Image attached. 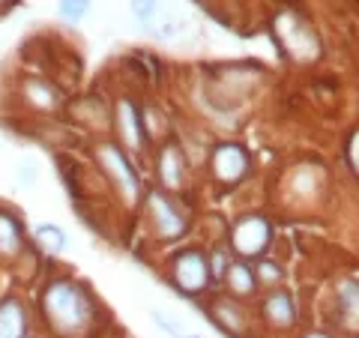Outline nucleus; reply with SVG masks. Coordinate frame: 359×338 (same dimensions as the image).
Instances as JSON below:
<instances>
[{
	"mask_svg": "<svg viewBox=\"0 0 359 338\" xmlns=\"http://www.w3.org/2000/svg\"><path fill=\"white\" fill-rule=\"evenodd\" d=\"M96 302L84 285L72 278H54L42 290V318L60 338H84L96 320Z\"/></svg>",
	"mask_w": 359,
	"mask_h": 338,
	"instance_id": "nucleus-1",
	"label": "nucleus"
},
{
	"mask_svg": "<svg viewBox=\"0 0 359 338\" xmlns=\"http://www.w3.org/2000/svg\"><path fill=\"white\" fill-rule=\"evenodd\" d=\"M93 153H96V162L102 168V174L111 180V186H114L123 204H129V207L138 204L141 201V177L132 168L123 147H117V144H111V141H99Z\"/></svg>",
	"mask_w": 359,
	"mask_h": 338,
	"instance_id": "nucleus-2",
	"label": "nucleus"
},
{
	"mask_svg": "<svg viewBox=\"0 0 359 338\" xmlns=\"http://www.w3.org/2000/svg\"><path fill=\"white\" fill-rule=\"evenodd\" d=\"M144 207H147V219H150V231L156 240L162 243H174L180 240L186 231H189V219L186 212L177 207V201L171 198V191L165 189H153L147 201H144Z\"/></svg>",
	"mask_w": 359,
	"mask_h": 338,
	"instance_id": "nucleus-3",
	"label": "nucleus"
},
{
	"mask_svg": "<svg viewBox=\"0 0 359 338\" xmlns=\"http://www.w3.org/2000/svg\"><path fill=\"white\" fill-rule=\"evenodd\" d=\"M168 273H171V285L180 290L183 297H201L207 294L210 288V264H207V255L201 249H183L171 257V266H168Z\"/></svg>",
	"mask_w": 359,
	"mask_h": 338,
	"instance_id": "nucleus-4",
	"label": "nucleus"
},
{
	"mask_svg": "<svg viewBox=\"0 0 359 338\" xmlns=\"http://www.w3.org/2000/svg\"><path fill=\"white\" fill-rule=\"evenodd\" d=\"M269 240H273V224L264 216H243L231 228V249L237 252L243 261L261 257L269 249Z\"/></svg>",
	"mask_w": 359,
	"mask_h": 338,
	"instance_id": "nucleus-5",
	"label": "nucleus"
},
{
	"mask_svg": "<svg viewBox=\"0 0 359 338\" xmlns=\"http://www.w3.org/2000/svg\"><path fill=\"white\" fill-rule=\"evenodd\" d=\"M210 171H212V177H216L222 186L240 183V180L249 174V153H245L243 144L224 141L210 156Z\"/></svg>",
	"mask_w": 359,
	"mask_h": 338,
	"instance_id": "nucleus-6",
	"label": "nucleus"
},
{
	"mask_svg": "<svg viewBox=\"0 0 359 338\" xmlns=\"http://www.w3.org/2000/svg\"><path fill=\"white\" fill-rule=\"evenodd\" d=\"M156 171H159V180L168 191H180L189 180V165L183 147H177L174 141H168L159 147V159H156Z\"/></svg>",
	"mask_w": 359,
	"mask_h": 338,
	"instance_id": "nucleus-7",
	"label": "nucleus"
},
{
	"mask_svg": "<svg viewBox=\"0 0 359 338\" xmlns=\"http://www.w3.org/2000/svg\"><path fill=\"white\" fill-rule=\"evenodd\" d=\"M114 126L120 132V141L126 150L144 147V129H141V111L129 96H120L114 105Z\"/></svg>",
	"mask_w": 359,
	"mask_h": 338,
	"instance_id": "nucleus-8",
	"label": "nucleus"
},
{
	"mask_svg": "<svg viewBox=\"0 0 359 338\" xmlns=\"http://www.w3.org/2000/svg\"><path fill=\"white\" fill-rule=\"evenodd\" d=\"M30 335V311L18 297L0 299V338H27Z\"/></svg>",
	"mask_w": 359,
	"mask_h": 338,
	"instance_id": "nucleus-9",
	"label": "nucleus"
},
{
	"mask_svg": "<svg viewBox=\"0 0 359 338\" xmlns=\"http://www.w3.org/2000/svg\"><path fill=\"white\" fill-rule=\"evenodd\" d=\"M264 320L273 326V330H287V326L297 323V309H294V297L287 290H269L266 299H264Z\"/></svg>",
	"mask_w": 359,
	"mask_h": 338,
	"instance_id": "nucleus-10",
	"label": "nucleus"
},
{
	"mask_svg": "<svg viewBox=\"0 0 359 338\" xmlns=\"http://www.w3.org/2000/svg\"><path fill=\"white\" fill-rule=\"evenodd\" d=\"M25 249V231L15 212L0 207V257H18Z\"/></svg>",
	"mask_w": 359,
	"mask_h": 338,
	"instance_id": "nucleus-11",
	"label": "nucleus"
},
{
	"mask_svg": "<svg viewBox=\"0 0 359 338\" xmlns=\"http://www.w3.org/2000/svg\"><path fill=\"white\" fill-rule=\"evenodd\" d=\"M212 318H216V323L222 326L224 332H231V335H243L245 326H249V318H245L243 302L233 299V297L219 299L216 306H212Z\"/></svg>",
	"mask_w": 359,
	"mask_h": 338,
	"instance_id": "nucleus-12",
	"label": "nucleus"
},
{
	"mask_svg": "<svg viewBox=\"0 0 359 338\" xmlns=\"http://www.w3.org/2000/svg\"><path fill=\"white\" fill-rule=\"evenodd\" d=\"M224 285H228L231 297L233 299H245V297H255L257 294V278H255V269L245 264V261H237L224 269Z\"/></svg>",
	"mask_w": 359,
	"mask_h": 338,
	"instance_id": "nucleus-13",
	"label": "nucleus"
},
{
	"mask_svg": "<svg viewBox=\"0 0 359 338\" xmlns=\"http://www.w3.org/2000/svg\"><path fill=\"white\" fill-rule=\"evenodd\" d=\"M25 99L30 108L36 111H57L63 99L57 96V90H54L48 81H42V78H27L25 81Z\"/></svg>",
	"mask_w": 359,
	"mask_h": 338,
	"instance_id": "nucleus-14",
	"label": "nucleus"
},
{
	"mask_svg": "<svg viewBox=\"0 0 359 338\" xmlns=\"http://www.w3.org/2000/svg\"><path fill=\"white\" fill-rule=\"evenodd\" d=\"M36 240H39L42 249H48L54 255H60V252L69 249V236H66V231L57 228V224H39V228H36Z\"/></svg>",
	"mask_w": 359,
	"mask_h": 338,
	"instance_id": "nucleus-15",
	"label": "nucleus"
},
{
	"mask_svg": "<svg viewBox=\"0 0 359 338\" xmlns=\"http://www.w3.org/2000/svg\"><path fill=\"white\" fill-rule=\"evenodd\" d=\"M339 309H341L344 318H356V309H359V288H356V278L341 281V288H339Z\"/></svg>",
	"mask_w": 359,
	"mask_h": 338,
	"instance_id": "nucleus-16",
	"label": "nucleus"
},
{
	"mask_svg": "<svg viewBox=\"0 0 359 338\" xmlns=\"http://www.w3.org/2000/svg\"><path fill=\"white\" fill-rule=\"evenodd\" d=\"M141 129H144V138H165V132H168V126H165V117H162V111L159 108H144L141 111Z\"/></svg>",
	"mask_w": 359,
	"mask_h": 338,
	"instance_id": "nucleus-17",
	"label": "nucleus"
},
{
	"mask_svg": "<svg viewBox=\"0 0 359 338\" xmlns=\"http://www.w3.org/2000/svg\"><path fill=\"white\" fill-rule=\"evenodd\" d=\"M90 9H93V0H60L57 4V13L63 21H84L90 15Z\"/></svg>",
	"mask_w": 359,
	"mask_h": 338,
	"instance_id": "nucleus-18",
	"label": "nucleus"
},
{
	"mask_svg": "<svg viewBox=\"0 0 359 338\" xmlns=\"http://www.w3.org/2000/svg\"><path fill=\"white\" fill-rule=\"evenodd\" d=\"M132 15L141 21V25H153L156 18L162 15V4L159 0H129Z\"/></svg>",
	"mask_w": 359,
	"mask_h": 338,
	"instance_id": "nucleus-19",
	"label": "nucleus"
},
{
	"mask_svg": "<svg viewBox=\"0 0 359 338\" xmlns=\"http://www.w3.org/2000/svg\"><path fill=\"white\" fill-rule=\"evenodd\" d=\"M255 269V278H257V288L261 285H266V288H273L276 281H282V269H278L276 264H269V261H264V264H257V266H252Z\"/></svg>",
	"mask_w": 359,
	"mask_h": 338,
	"instance_id": "nucleus-20",
	"label": "nucleus"
},
{
	"mask_svg": "<svg viewBox=\"0 0 359 338\" xmlns=\"http://www.w3.org/2000/svg\"><path fill=\"white\" fill-rule=\"evenodd\" d=\"M207 264H210V276L212 278H222L224 276V269L231 266V257H228V249H216L212 255H207Z\"/></svg>",
	"mask_w": 359,
	"mask_h": 338,
	"instance_id": "nucleus-21",
	"label": "nucleus"
},
{
	"mask_svg": "<svg viewBox=\"0 0 359 338\" xmlns=\"http://www.w3.org/2000/svg\"><path fill=\"white\" fill-rule=\"evenodd\" d=\"M153 320L156 323H159L162 326V330L165 332H171L174 338H186L189 332L183 330V323H180V320H171V318H168V311H153Z\"/></svg>",
	"mask_w": 359,
	"mask_h": 338,
	"instance_id": "nucleus-22",
	"label": "nucleus"
},
{
	"mask_svg": "<svg viewBox=\"0 0 359 338\" xmlns=\"http://www.w3.org/2000/svg\"><path fill=\"white\" fill-rule=\"evenodd\" d=\"M15 177H18V183L21 186H36V180H39V168H36V162H18V171H15Z\"/></svg>",
	"mask_w": 359,
	"mask_h": 338,
	"instance_id": "nucleus-23",
	"label": "nucleus"
},
{
	"mask_svg": "<svg viewBox=\"0 0 359 338\" xmlns=\"http://www.w3.org/2000/svg\"><path fill=\"white\" fill-rule=\"evenodd\" d=\"M356 144H359V132L353 129V132H351V144H347V147H344V156L351 153V171H353V174L359 171V159H356Z\"/></svg>",
	"mask_w": 359,
	"mask_h": 338,
	"instance_id": "nucleus-24",
	"label": "nucleus"
},
{
	"mask_svg": "<svg viewBox=\"0 0 359 338\" xmlns=\"http://www.w3.org/2000/svg\"><path fill=\"white\" fill-rule=\"evenodd\" d=\"M302 338H332L330 332H323V330H311V332H306Z\"/></svg>",
	"mask_w": 359,
	"mask_h": 338,
	"instance_id": "nucleus-25",
	"label": "nucleus"
},
{
	"mask_svg": "<svg viewBox=\"0 0 359 338\" xmlns=\"http://www.w3.org/2000/svg\"><path fill=\"white\" fill-rule=\"evenodd\" d=\"M9 4H13V0H0V6H9Z\"/></svg>",
	"mask_w": 359,
	"mask_h": 338,
	"instance_id": "nucleus-26",
	"label": "nucleus"
},
{
	"mask_svg": "<svg viewBox=\"0 0 359 338\" xmlns=\"http://www.w3.org/2000/svg\"><path fill=\"white\" fill-rule=\"evenodd\" d=\"M186 338H204V335H186Z\"/></svg>",
	"mask_w": 359,
	"mask_h": 338,
	"instance_id": "nucleus-27",
	"label": "nucleus"
}]
</instances>
